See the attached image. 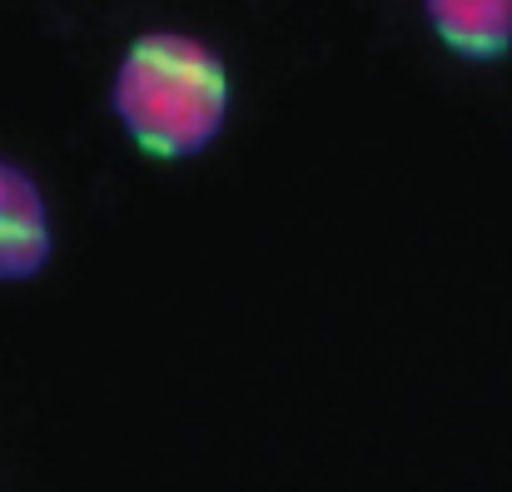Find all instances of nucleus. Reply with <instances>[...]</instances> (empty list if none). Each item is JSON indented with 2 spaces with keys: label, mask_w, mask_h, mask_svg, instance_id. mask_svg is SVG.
Instances as JSON below:
<instances>
[{
  "label": "nucleus",
  "mask_w": 512,
  "mask_h": 492,
  "mask_svg": "<svg viewBox=\"0 0 512 492\" xmlns=\"http://www.w3.org/2000/svg\"><path fill=\"white\" fill-rule=\"evenodd\" d=\"M423 15L463 60H498L512 50V0H423Z\"/></svg>",
  "instance_id": "obj_3"
},
{
  "label": "nucleus",
  "mask_w": 512,
  "mask_h": 492,
  "mask_svg": "<svg viewBox=\"0 0 512 492\" xmlns=\"http://www.w3.org/2000/svg\"><path fill=\"white\" fill-rule=\"evenodd\" d=\"M110 105L145 155L189 160L214 145L229 120V70L204 40L155 30L125 50Z\"/></svg>",
  "instance_id": "obj_1"
},
{
  "label": "nucleus",
  "mask_w": 512,
  "mask_h": 492,
  "mask_svg": "<svg viewBox=\"0 0 512 492\" xmlns=\"http://www.w3.org/2000/svg\"><path fill=\"white\" fill-rule=\"evenodd\" d=\"M45 264H50L45 194L20 164L0 160V284L35 279Z\"/></svg>",
  "instance_id": "obj_2"
}]
</instances>
